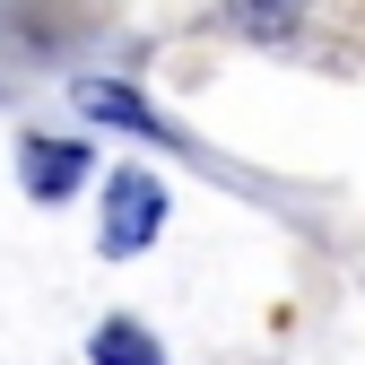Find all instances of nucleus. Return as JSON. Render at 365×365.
<instances>
[{
	"mask_svg": "<svg viewBox=\"0 0 365 365\" xmlns=\"http://www.w3.org/2000/svg\"><path fill=\"white\" fill-rule=\"evenodd\" d=\"M78 174H87V148H70V140H26V192L35 200L78 192Z\"/></svg>",
	"mask_w": 365,
	"mask_h": 365,
	"instance_id": "nucleus-2",
	"label": "nucleus"
},
{
	"mask_svg": "<svg viewBox=\"0 0 365 365\" xmlns=\"http://www.w3.org/2000/svg\"><path fill=\"white\" fill-rule=\"evenodd\" d=\"M96 365H165V356H157V339L140 322H105L96 331Z\"/></svg>",
	"mask_w": 365,
	"mask_h": 365,
	"instance_id": "nucleus-5",
	"label": "nucleus"
},
{
	"mask_svg": "<svg viewBox=\"0 0 365 365\" xmlns=\"http://www.w3.org/2000/svg\"><path fill=\"white\" fill-rule=\"evenodd\" d=\"M296 18H304V0H235V26H244L252 43H287Z\"/></svg>",
	"mask_w": 365,
	"mask_h": 365,
	"instance_id": "nucleus-4",
	"label": "nucleus"
},
{
	"mask_svg": "<svg viewBox=\"0 0 365 365\" xmlns=\"http://www.w3.org/2000/svg\"><path fill=\"white\" fill-rule=\"evenodd\" d=\"M78 105L96 113V122H113V130H140V140H165V122L130 96V87H113V78H78Z\"/></svg>",
	"mask_w": 365,
	"mask_h": 365,
	"instance_id": "nucleus-3",
	"label": "nucleus"
},
{
	"mask_svg": "<svg viewBox=\"0 0 365 365\" xmlns=\"http://www.w3.org/2000/svg\"><path fill=\"white\" fill-rule=\"evenodd\" d=\"M157 217H165V182L157 174H113L105 182V252H148Z\"/></svg>",
	"mask_w": 365,
	"mask_h": 365,
	"instance_id": "nucleus-1",
	"label": "nucleus"
}]
</instances>
